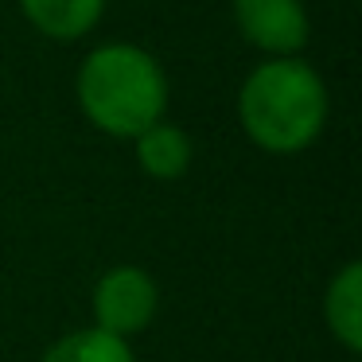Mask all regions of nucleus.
<instances>
[{"instance_id": "1", "label": "nucleus", "mask_w": 362, "mask_h": 362, "mask_svg": "<svg viewBox=\"0 0 362 362\" xmlns=\"http://www.w3.org/2000/svg\"><path fill=\"white\" fill-rule=\"evenodd\" d=\"M238 121L261 152L296 156L327 125V86L300 55L265 59L238 90Z\"/></svg>"}, {"instance_id": "2", "label": "nucleus", "mask_w": 362, "mask_h": 362, "mask_svg": "<svg viewBox=\"0 0 362 362\" xmlns=\"http://www.w3.org/2000/svg\"><path fill=\"white\" fill-rule=\"evenodd\" d=\"M78 105L94 129L136 141L168 113V78L136 43H102L78 66Z\"/></svg>"}, {"instance_id": "3", "label": "nucleus", "mask_w": 362, "mask_h": 362, "mask_svg": "<svg viewBox=\"0 0 362 362\" xmlns=\"http://www.w3.org/2000/svg\"><path fill=\"white\" fill-rule=\"evenodd\" d=\"M94 327L110 331L117 339H133L152 323L160 308V288L144 269L113 265L94 284Z\"/></svg>"}, {"instance_id": "4", "label": "nucleus", "mask_w": 362, "mask_h": 362, "mask_svg": "<svg viewBox=\"0 0 362 362\" xmlns=\"http://www.w3.org/2000/svg\"><path fill=\"white\" fill-rule=\"evenodd\" d=\"M234 24L269 59H292L304 51L312 24L300 0H234Z\"/></svg>"}, {"instance_id": "5", "label": "nucleus", "mask_w": 362, "mask_h": 362, "mask_svg": "<svg viewBox=\"0 0 362 362\" xmlns=\"http://www.w3.org/2000/svg\"><path fill=\"white\" fill-rule=\"evenodd\" d=\"M133 152H136V164H141L144 175L160 183H172V180H183L195 160V144L191 136L183 133L180 125H168V121H156L148 125L141 136L133 141Z\"/></svg>"}, {"instance_id": "6", "label": "nucleus", "mask_w": 362, "mask_h": 362, "mask_svg": "<svg viewBox=\"0 0 362 362\" xmlns=\"http://www.w3.org/2000/svg\"><path fill=\"white\" fill-rule=\"evenodd\" d=\"M323 320H327V331L351 354L362 351V265L358 261H346L331 276L327 296H323Z\"/></svg>"}, {"instance_id": "7", "label": "nucleus", "mask_w": 362, "mask_h": 362, "mask_svg": "<svg viewBox=\"0 0 362 362\" xmlns=\"http://www.w3.org/2000/svg\"><path fill=\"white\" fill-rule=\"evenodd\" d=\"M20 12L40 35L71 43L98 28L105 0H20Z\"/></svg>"}, {"instance_id": "8", "label": "nucleus", "mask_w": 362, "mask_h": 362, "mask_svg": "<svg viewBox=\"0 0 362 362\" xmlns=\"http://www.w3.org/2000/svg\"><path fill=\"white\" fill-rule=\"evenodd\" d=\"M40 362H136V354L129 339H117L102 327H82L55 339Z\"/></svg>"}]
</instances>
